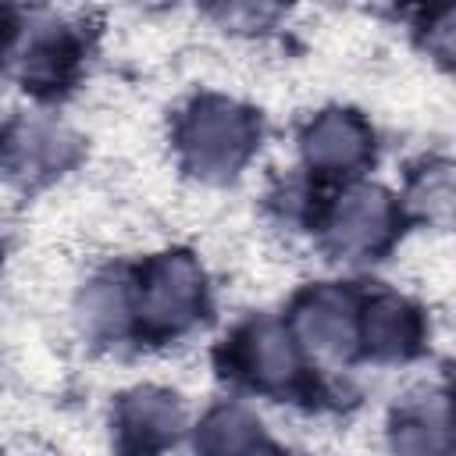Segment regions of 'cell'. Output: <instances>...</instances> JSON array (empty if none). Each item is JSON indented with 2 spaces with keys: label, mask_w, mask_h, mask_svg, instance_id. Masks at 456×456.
<instances>
[{
  "label": "cell",
  "mask_w": 456,
  "mask_h": 456,
  "mask_svg": "<svg viewBox=\"0 0 456 456\" xmlns=\"http://www.w3.org/2000/svg\"><path fill=\"white\" fill-rule=\"evenodd\" d=\"M246 139H249L246 118L224 103L203 107L189 125V150H192L196 164H203V167L228 171L246 153Z\"/></svg>",
  "instance_id": "6da1fadb"
},
{
  "label": "cell",
  "mask_w": 456,
  "mask_h": 456,
  "mask_svg": "<svg viewBox=\"0 0 456 456\" xmlns=\"http://www.w3.org/2000/svg\"><path fill=\"white\" fill-rule=\"evenodd\" d=\"M388 232V200L378 189L349 192L335 210V239L346 249H370Z\"/></svg>",
  "instance_id": "7a4b0ae2"
},
{
  "label": "cell",
  "mask_w": 456,
  "mask_h": 456,
  "mask_svg": "<svg viewBox=\"0 0 456 456\" xmlns=\"http://www.w3.org/2000/svg\"><path fill=\"white\" fill-rule=\"evenodd\" d=\"M196 271L189 260H164L153 271V281L146 289V314L164 321V324H182L189 310L196 306Z\"/></svg>",
  "instance_id": "3957f363"
},
{
  "label": "cell",
  "mask_w": 456,
  "mask_h": 456,
  "mask_svg": "<svg viewBox=\"0 0 456 456\" xmlns=\"http://www.w3.org/2000/svg\"><path fill=\"white\" fill-rule=\"evenodd\" d=\"M367 139L360 132V125L346 114H328L314 125L310 139H306V153L310 160L324 164V167H349L363 157Z\"/></svg>",
  "instance_id": "277c9868"
},
{
  "label": "cell",
  "mask_w": 456,
  "mask_h": 456,
  "mask_svg": "<svg viewBox=\"0 0 456 456\" xmlns=\"http://www.w3.org/2000/svg\"><path fill=\"white\" fill-rule=\"evenodd\" d=\"M303 328H306V335L314 338L317 349H342V346L349 342V335H353L346 303L335 299L331 292L317 296V303H314L310 314L303 317Z\"/></svg>",
  "instance_id": "5b68a950"
},
{
  "label": "cell",
  "mask_w": 456,
  "mask_h": 456,
  "mask_svg": "<svg viewBox=\"0 0 456 456\" xmlns=\"http://www.w3.org/2000/svg\"><path fill=\"white\" fill-rule=\"evenodd\" d=\"M249 442H253V424L235 410L210 417V424L203 431L207 456H242L249 449Z\"/></svg>",
  "instance_id": "8992f818"
},
{
  "label": "cell",
  "mask_w": 456,
  "mask_h": 456,
  "mask_svg": "<svg viewBox=\"0 0 456 456\" xmlns=\"http://www.w3.org/2000/svg\"><path fill=\"white\" fill-rule=\"evenodd\" d=\"M249 367L264 381H281V378H289L296 370L292 349L285 346V338L274 328H260L253 335V342H249Z\"/></svg>",
  "instance_id": "52a82bcc"
},
{
  "label": "cell",
  "mask_w": 456,
  "mask_h": 456,
  "mask_svg": "<svg viewBox=\"0 0 456 456\" xmlns=\"http://www.w3.org/2000/svg\"><path fill=\"white\" fill-rule=\"evenodd\" d=\"M399 445L410 456H435L445 445V413H442V406L435 413L424 410L413 420H406L403 431H399Z\"/></svg>",
  "instance_id": "ba28073f"
},
{
  "label": "cell",
  "mask_w": 456,
  "mask_h": 456,
  "mask_svg": "<svg viewBox=\"0 0 456 456\" xmlns=\"http://www.w3.org/2000/svg\"><path fill=\"white\" fill-rule=\"evenodd\" d=\"M175 406L167 399H153V395H139L128 406V428L142 431V438H167V431H175Z\"/></svg>",
  "instance_id": "9c48e42d"
},
{
  "label": "cell",
  "mask_w": 456,
  "mask_h": 456,
  "mask_svg": "<svg viewBox=\"0 0 456 456\" xmlns=\"http://www.w3.org/2000/svg\"><path fill=\"white\" fill-rule=\"evenodd\" d=\"M410 328H413V317L406 306L399 303H381L378 314H374V342L381 349H399L406 338H410Z\"/></svg>",
  "instance_id": "30bf717a"
}]
</instances>
